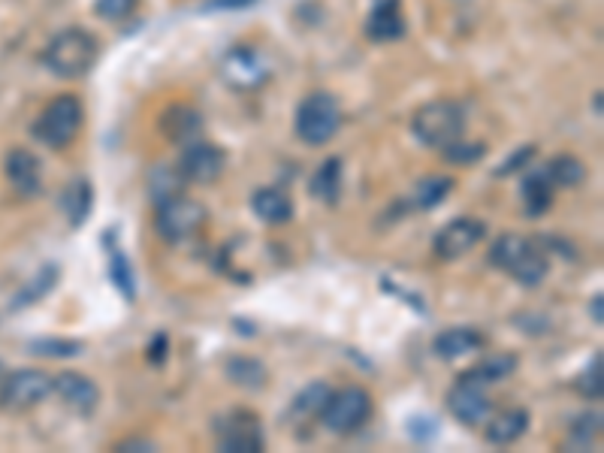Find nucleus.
I'll list each match as a JSON object with an SVG mask.
<instances>
[{"instance_id": "obj_36", "label": "nucleus", "mask_w": 604, "mask_h": 453, "mask_svg": "<svg viewBox=\"0 0 604 453\" xmlns=\"http://www.w3.org/2000/svg\"><path fill=\"white\" fill-rule=\"evenodd\" d=\"M136 10V0H94V13L106 22H121Z\"/></svg>"}, {"instance_id": "obj_1", "label": "nucleus", "mask_w": 604, "mask_h": 453, "mask_svg": "<svg viewBox=\"0 0 604 453\" xmlns=\"http://www.w3.org/2000/svg\"><path fill=\"white\" fill-rule=\"evenodd\" d=\"M100 58V43L91 31L85 28H67L61 34H55L49 40V46L43 49L40 61L43 67L58 76V79H82L94 70Z\"/></svg>"}, {"instance_id": "obj_4", "label": "nucleus", "mask_w": 604, "mask_h": 453, "mask_svg": "<svg viewBox=\"0 0 604 453\" xmlns=\"http://www.w3.org/2000/svg\"><path fill=\"white\" fill-rule=\"evenodd\" d=\"M82 121H85V106L76 94H61L55 100L46 103V109L40 112V118L34 121L31 133L37 142H43L46 148H67L76 142L79 130H82Z\"/></svg>"}, {"instance_id": "obj_39", "label": "nucleus", "mask_w": 604, "mask_h": 453, "mask_svg": "<svg viewBox=\"0 0 604 453\" xmlns=\"http://www.w3.org/2000/svg\"><path fill=\"white\" fill-rule=\"evenodd\" d=\"M167 333H161V336H155L151 339V348H148V363H155V366H161L164 360H167Z\"/></svg>"}, {"instance_id": "obj_33", "label": "nucleus", "mask_w": 604, "mask_h": 453, "mask_svg": "<svg viewBox=\"0 0 604 453\" xmlns=\"http://www.w3.org/2000/svg\"><path fill=\"white\" fill-rule=\"evenodd\" d=\"M601 354H595L589 363H586V369L574 378V390L583 396V399H601Z\"/></svg>"}, {"instance_id": "obj_19", "label": "nucleus", "mask_w": 604, "mask_h": 453, "mask_svg": "<svg viewBox=\"0 0 604 453\" xmlns=\"http://www.w3.org/2000/svg\"><path fill=\"white\" fill-rule=\"evenodd\" d=\"M251 212L272 227H281L293 218V200L281 188H260L251 194Z\"/></svg>"}, {"instance_id": "obj_20", "label": "nucleus", "mask_w": 604, "mask_h": 453, "mask_svg": "<svg viewBox=\"0 0 604 453\" xmlns=\"http://www.w3.org/2000/svg\"><path fill=\"white\" fill-rule=\"evenodd\" d=\"M529 429V411L526 408H505L496 417H490L484 438L496 447H508L514 441H520Z\"/></svg>"}, {"instance_id": "obj_27", "label": "nucleus", "mask_w": 604, "mask_h": 453, "mask_svg": "<svg viewBox=\"0 0 604 453\" xmlns=\"http://www.w3.org/2000/svg\"><path fill=\"white\" fill-rule=\"evenodd\" d=\"M514 369H517V357L508 354V351H502V354H490V357H484V360H481L475 369H469L466 375H472V378H478V381H484V384L490 387V384H496V381L511 378Z\"/></svg>"}, {"instance_id": "obj_32", "label": "nucleus", "mask_w": 604, "mask_h": 453, "mask_svg": "<svg viewBox=\"0 0 604 453\" xmlns=\"http://www.w3.org/2000/svg\"><path fill=\"white\" fill-rule=\"evenodd\" d=\"M182 185H185V179H182V173L173 167H158L155 173H151V200L155 203H161V200H167V197H173V194H182Z\"/></svg>"}, {"instance_id": "obj_21", "label": "nucleus", "mask_w": 604, "mask_h": 453, "mask_svg": "<svg viewBox=\"0 0 604 453\" xmlns=\"http://www.w3.org/2000/svg\"><path fill=\"white\" fill-rule=\"evenodd\" d=\"M553 194H556V188H553V182L547 179L544 170L529 173V176L520 182V197H523V212H526V218H541V215H547L550 206H553Z\"/></svg>"}, {"instance_id": "obj_2", "label": "nucleus", "mask_w": 604, "mask_h": 453, "mask_svg": "<svg viewBox=\"0 0 604 453\" xmlns=\"http://www.w3.org/2000/svg\"><path fill=\"white\" fill-rule=\"evenodd\" d=\"M490 263L508 272L523 287H538L550 272V254L535 239L520 233H502L490 248Z\"/></svg>"}, {"instance_id": "obj_10", "label": "nucleus", "mask_w": 604, "mask_h": 453, "mask_svg": "<svg viewBox=\"0 0 604 453\" xmlns=\"http://www.w3.org/2000/svg\"><path fill=\"white\" fill-rule=\"evenodd\" d=\"M52 393V375L40 369H19L0 381V408L7 411H28Z\"/></svg>"}, {"instance_id": "obj_14", "label": "nucleus", "mask_w": 604, "mask_h": 453, "mask_svg": "<svg viewBox=\"0 0 604 453\" xmlns=\"http://www.w3.org/2000/svg\"><path fill=\"white\" fill-rule=\"evenodd\" d=\"M52 390L61 396V402L67 408H73L82 417H91L97 411V405H100V387L88 375H82V372L52 375Z\"/></svg>"}, {"instance_id": "obj_42", "label": "nucleus", "mask_w": 604, "mask_h": 453, "mask_svg": "<svg viewBox=\"0 0 604 453\" xmlns=\"http://www.w3.org/2000/svg\"><path fill=\"white\" fill-rule=\"evenodd\" d=\"M0 372H4V366H0Z\"/></svg>"}, {"instance_id": "obj_35", "label": "nucleus", "mask_w": 604, "mask_h": 453, "mask_svg": "<svg viewBox=\"0 0 604 453\" xmlns=\"http://www.w3.org/2000/svg\"><path fill=\"white\" fill-rule=\"evenodd\" d=\"M31 351L40 357H79L85 351V345L76 339H40L31 345Z\"/></svg>"}, {"instance_id": "obj_34", "label": "nucleus", "mask_w": 604, "mask_h": 453, "mask_svg": "<svg viewBox=\"0 0 604 453\" xmlns=\"http://www.w3.org/2000/svg\"><path fill=\"white\" fill-rule=\"evenodd\" d=\"M55 278H58V269L55 266H46L19 296H16V306L13 309H25L28 302H34V299H43L52 287H55Z\"/></svg>"}, {"instance_id": "obj_25", "label": "nucleus", "mask_w": 604, "mask_h": 453, "mask_svg": "<svg viewBox=\"0 0 604 453\" xmlns=\"http://www.w3.org/2000/svg\"><path fill=\"white\" fill-rule=\"evenodd\" d=\"M544 173L553 182V188H580L586 182V167L574 155H556V158H550L547 167H544Z\"/></svg>"}, {"instance_id": "obj_9", "label": "nucleus", "mask_w": 604, "mask_h": 453, "mask_svg": "<svg viewBox=\"0 0 604 453\" xmlns=\"http://www.w3.org/2000/svg\"><path fill=\"white\" fill-rule=\"evenodd\" d=\"M218 447L227 453H260L263 450V426L254 411L236 408L215 423Z\"/></svg>"}, {"instance_id": "obj_22", "label": "nucleus", "mask_w": 604, "mask_h": 453, "mask_svg": "<svg viewBox=\"0 0 604 453\" xmlns=\"http://www.w3.org/2000/svg\"><path fill=\"white\" fill-rule=\"evenodd\" d=\"M91 206H94V188L88 179H73L64 194H61V212L67 215V224L76 230L91 218Z\"/></svg>"}, {"instance_id": "obj_12", "label": "nucleus", "mask_w": 604, "mask_h": 453, "mask_svg": "<svg viewBox=\"0 0 604 453\" xmlns=\"http://www.w3.org/2000/svg\"><path fill=\"white\" fill-rule=\"evenodd\" d=\"M221 76L236 91H257L269 82V64L251 46H236L221 58Z\"/></svg>"}, {"instance_id": "obj_24", "label": "nucleus", "mask_w": 604, "mask_h": 453, "mask_svg": "<svg viewBox=\"0 0 604 453\" xmlns=\"http://www.w3.org/2000/svg\"><path fill=\"white\" fill-rule=\"evenodd\" d=\"M224 372H227V378H230L236 387H245V390H263V387H266V378H269L266 366H263L257 357H245V354L230 357L227 366H224Z\"/></svg>"}, {"instance_id": "obj_13", "label": "nucleus", "mask_w": 604, "mask_h": 453, "mask_svg": "<svg viewBox=\"0 0 604 453\" xmlns=\"http://www.w3.org/2000/svg\"><path fill=\"white\" fill-rule=\"evenodd\" d=\"M487 236V224L481 218H453L450 224H444L435 239H432V251L438 260H460L466 257L481 239Z\"/></svg>"}, {"instance_id": "obj_38", "label": "nucleus", "mask_w": 604, "mask_h": 453, "mask_svg": "<svg viewBox=\"0 0 604 453\" xmlns=\"http://www.w3.org/2000/svg\"><path fill=\"white\" fill-rule=\"evenodd\" d=\"M115 453H127V450H158V441L151 438H124L112 447Z\"/></svg>"}, {"instance_id": "obj_17", "label": "nucleus", "mask_w": 604, "mask_h": 453, "mask_svg": "<svg viewBox=\"0 0 604 453\" xmlns=\"http://www.w3.org/2000/svg\"><path fill=\"white\" fill-rule=\"evenodd\" d=\"M7 179L22 197H37L43 191V170L37 155L28 148H13L7 155Z\"/></svg>"}, {"instance_id": "obj_6", "label": "nucleus", "mask_w": 604, "mask_h": 453, "mask_svg": "<svg viewBox=\"0 0 604 453\" xmlns=\"http://www.w3.org/2000/svg\"><path fill=\"white\" fill-rule=\"evenodd\" d=\"M296 136L312 145V148H321L327 142L336 139L339 127H342V106L339 100L330 94V91H315L309 94L296 106Z\"/></svg>"}, {"instance_id": "obj_30", "label": "nucleus", "mask_w": 604, "mask_h": 453, "mask_svg": "<svg viewBox=\"0 0 604 453\" xmlns=\"http://www.w3.org/2000/svg\"><path fill=\"white\" fill-rule=\"evenodd\" d=\"M450 191H453V179H447V176H429V179L417 182L414 206L417 209H435Z\"/></svg>"}, {"instance_id": "obj_5", "label": "nucleus", "mask_w": 604, "mask_h": 453, "mask_svg": "<svg viewBox=\"0 0 604 453\" xmlns=\"http://www.w3.org/2000/svg\"><path fill=\"white\" fill-rule=\"evenodd\" d=\"M206 221H209V209L200 200L188 197L185 191L155 203V230L170 245H182L194 239L206 227Z\"/></svg>"}, {"instance_id": "obj_31", "label": "nucleus", "mask_w": 604, "mask_h": 453, "mask_svg": "<svg viewBox=\"0 0 604 453\" xmlns=\"http://www.w3.org/2000/svg\"><path fill=\"white\" fill-rule=\"evenodd\" d=\"M441 151H444V161H450V164H457V167H475V164L484 161L487 145H484V142H466V139L460 136L457 142L444 145Z\"/></svg>"}, {"instance_id": "obj_18", "label": "nucleus", "mask_w": 604, "mask_h": 453, "mask_svg": "<svg viewBox=\"0 0 604 453\" xmlns=\"http://www.w3.org/2000/svg\"><path fill=\"white\" fill-rule=\"evenodd\" d=\"M487 345L484 333L475 330V327H453V330H444L435 336L432 342V351L441 357V360H460V357H469L475 351H481Z\"/></svg>"}, {"instance_id": "obj_29", "label": "nucleus", "mask_w": 604, "mask_h": 453, "mask_svg": "<svg viewBox=\"0 0 604 453\" xmlns=\"http://www.w3.org/2000/svg\"><path fill=\"white\" fill-rule=\"evenodd\" d=\"M330 393H333V390H330L327 384H321V381L309 384L306 390H302V393L293 399V414H296V417H321V411H324Z\"/></svg>"}, {"instance_id": "obj_41", "label": "nucleus", "mask_w": 604, "mask_h": 453, "mask_svg": "<svg viewBox=\"0 0 604 453\" xmlns=\"http://www.w3.org/2000/svg\"><path fill=\"white\" fill-rule=\"evenodd\" d=\"M601 306H604V296L601 293H595L592 299H589V318L601 327L604 324V315H601Z\"/></svg>"}, {"instance_id": "obj_7", "label": "nucleus", "mask_w": 604, "mask_h": 453, "mask_svg": "<svg viewBox=\"0 0 604 453\" xmlns=\"http://www.w3.org/2000/svg\"><path fill=\"white\" fill-rule=\"evenodd\" d=\"M372 393L360 384H351V387H342V390H333L324 411H321V420L330 432L336 435H351L357 429H363L372 417Z\"/></svg>"}, {"instance_id": "obj_3", "label": "nucleus", "mask_w": 604, "mask_h": 453, "mask_svg": "<svg viewBox=\"0 0 604 453\" xmlns=\"http://www.w3.org/2000/svg\"><path fill=\"white\" fill-rule=\"evenodd\" d=\"M466 130V112L457 100H429L411 118V133L426 148H444Z\"/></svg>"}, {"instance_id": "obj_37", "label": "nucleus", "mask_w": 604, "mask_h": 453, "mask_svg": "<svg viewBox=\"0 0 604 453\" xmlns=\"http://www.w3.org/2000/svg\"><path fill=\"white\" fill-rule=\"evenodd\" d=\"M535 155H538V148H535V145H523L520 151H514V155H511V158H508V161H505V164L496 170V176H511V173L523 170V167H526V164H529Z\"/></svg>"}, {"instance_id": "obj_16", "label": "nucleus", "mask_w": 604, "mask_h": 453, "mask_svg": "<svg viewBox=\"0 0 604 453\" xmlns=\"http://www.w3.org/2000/svg\"><path fill=\"white\" fill-rule=\"evenodd\" d=\"M158 127L167 136V142L185 148V145H191V142H197L203 136V115L194 106H170L161 115Z\"/></svg>"}, {"instance_id": "obj_15", "label": "nucleus", "mask_w": 604, "mask_h": 453, "mask_svg": "<svg viewBox=\"0 0 604 453\" xmlns=\"http://www.w3.org/2000/svg\"><path fill=\"white\" fill-rule=\"evenodd\" d=\"M366 37L372 43H396L405 37L402 0H378L366 19Z\"/></svg>"}, {"instance_id": "obj_23", "label": "nucleus", "mask_w": 604, "mask_h": 453, "mask_svg": "<svg viewBox=\"0 0 604 453\" xmlns=\"http://www.w3.org/2000/svg\"><path fill=\"white\" fill-rule=\"evenodd\" d=\"M342 179H345V167H342V158H327L315 176H312V197L327 203V206H336L339 197H342Z\"/></svg>"}, {"instance_id": "obj_28", "label": "nucleus", "mask_w": 604, "mask_h": 453, "mask_svg": "<svg viewBox=\"0 0 604 453\" xmlns=\"http://www.w3.org/2000/svg\"><path fill=\"white\" fill-rule=\"evenodd\" d=\"M601 435V414L598 411H583L571 426H568V447L574 450H589Z\"/></svg>"}, {"instance_id": "obj_40", "label": "nucleus", "mask_w": 604, "mask_h": 453, "mask_svg": "<svg viewBox=\"0 0 604 453\" xmlns=\"http://www.w3.org/2000/svg\"><path fill=\"white\" fill-rule=\"evenodd\" d=\"M251 4H257V0H209V10H245V7H251Z\"/></svg>"}, {"instance_id": "obj_11", "label": "nucleus", "mask_w": 604, "mask_h": 453, "mask_svg": "<svg viewBox=\"0 0 604 453\" xmlns=\"http://www.w3.org/2000/svg\"><path fill=\"white\" fill-rule=\"evenodd\" d=\"M447 408L463 426H481L493 411V402L487 396V384L463 372L447 393Z\"/></svg>"}, {"instance_id": "obj_8", "label": "nucleus", "mask_w": 604, "mask_h": 453, "mask_svg": "<svg viewBox=\"0 0 604 453\" xmlns=\"http://www.w3.org/2000/svg\"><path fill=\"white\" fill-rule=\"evenodd\" d=\"M176 170L191 185H215L227 170V151L215 142L197 139V142L182 148V158H179Z\"/></svg>"}, {"instance_id": "obj_26", "label": "nucleus", "mask_w": 604, "mask_h": 453, "mask_svg": "<svg viewBox=\"0 0 604 453\" xmlns=\"http://www.w3.org/2000/svg\"><path fill=\"white\" fill-rule=\"evenodd\" d=\"M112 239V248H109V281H112V287L127 299V302H133L136 299V278H133V266H130V260L124 257V251L115 245V236H109Z\"/></svg>"}]
</instances>
